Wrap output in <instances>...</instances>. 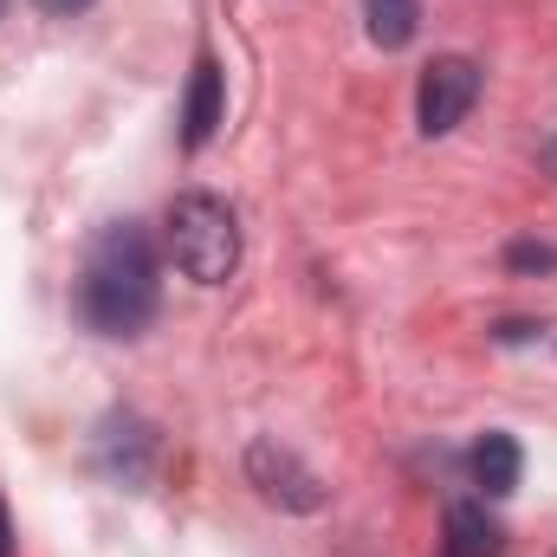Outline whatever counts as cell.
<instances>
[{"mask_svg":"<svg viewBox=\"0 0 557 557\" xmlns=\"http://www.w3.org/2000/svg\"><path fill=\"white\" fill-rule=\"evenodd\" d=\"M156 247L137 221H117L98 234L85 278H78V318L98 337H137L143 324L156 318Z\"/></svg>","mask_w":557,"mask_h":557,"instance_id":"obj_1","label":"cell"},{"mask_svg":"<svg viewBox=\"0 0 557 557\" xmlns=\"http://www.w3.org/2000/svg\"><path fill=\"white\" fill-rule=\"evenodd\" d=\"M169 253L195 285L234 278V267H240V221H234V208L221 195H208V188L175 195V208H169Z\"/></svg>","mask_w":557,"mask_h":557,"instance_id":"obj_2","label":"cell"},{"mask_svg":"<svg viewBox=\"0 0 557 557\" xmlns=\"http://www.w3.org/2000/svg\"><path fill=\"white\" fill-rule=\"evenodd\" d=\"M480 65L473 59H460V52H441V59H428V72H421L416 85V124L421 137H447V131H460L467 124V111L480 104Z\"/></svg>","mask_w":557,"mask_h":557,"instance_id":"obj_3","label":"cell"},{"mask_svg":"<svg viewBox=\"0 0 557 557\" xmlns=\"http://www.w3.org/2000/svg\"><path fill=\"white\" fill-rule=\"evenodd\" d=\"M247 480H253L273 506H285V512H318V506H324V480H318L292 447H278V441H253V447H247Z\"/></svg>","mask_w":557,"mask_h":557,"instance_id":"obj_4","label":"cell"},{"mask_svg":"<svg viewBox=\"0 0 557 557\" xmlns=\"http://www.w3.org/2000/svg\"><path fill=\"white\" fill-rule=\"evenodd\" d=\"M221 117H227V91H221V65H214V52H201L195 59V78H188V111H182V143L188 149H201V143L221 131Z\"/></svg>","mask_w":557,"mask_h":557,"instance_id":"obj_5","label":"cell"},{"mask_svg":"<svg viewBox=\"0 0 557 557\" xmlns=\"http://www.w3.org/2000/svg\"><path fill=\"white\" fill-rule=\"evenodd\" d=\"M467 467H473V486H480L486 499H506V493L519 486L525 454H519V441H512V434H480V441H473V454H467Z\"/></svg>","mask_w":557,"mask_h":557,"instance_id":"obj_6","label":"cell"},{"mask_svg":"<svg viewBox=\"0 0 557 557\" xmlns=\"http://www.w3.org/2000/svg\"><path fill=\"white\" fill-rule=\"evenodd\" d=\"M447 557H506V525L486 506H447Z\"/></svg>","mask_w":557,"mask_h":557,"instance_id":"obj_7","label":"cell"},{"mask_svg":"<svg viewBox=\"0 0 557 557\" xmlns=\"http://www.w3.org/2000/svg\"><path fill=\"white\" fill-rule=\"evenodd\" d=\"M363 20H370V39L383 52H403L421 33V0H363Z\"/></svg>","mask_w":557,"mask_h":557,"instance_id":"obj_8","label":"cell"},{"mask_svg":"<svg viewBox=\"0 0 557 557\" xmlns=\"http://www.w3.org/2000/svg\"><path fill=\"white\" fill-rule=\"evenodd\" d=\"M506 267H512V273H557V247L519 240V247H506Z\"/></svg>","mask_w":557,"mask_h":557,"instance_id":"obj_9","label":"cell"},{"mask_svg":"<svg viewBox=\"0 0 557 557\" xmlns=\"http://www.w3.org/2000/svg\"><path fill=\"white\" fill-rule=\"evenodd\" d=\"M39 7H46V13H85L91 0H39Z\"/></svg>","mask_w":557,"mask_h":557,"instance_id":"obj_10","label":"cell"},{"mask_svg":"<svg viewBox=\"0 0 557 557\" xmlns=\"http://www.w3.org/2000/svg\"><path fill=\"white\" fill-rule=\"evenodd\" d=\"M0 557H13V525H7V506H0Z\"/></svg>","mask_w":557,"mask_h":557,"instance_id":"obj_11","label":"cell"},{"mask_svg":"<svg viewBox=\"0 0 557 557\" xmlns=\"http://www.w3.org/2000/svg\"><path fill=\"white\" fill-rule=\"evenodd\" d=\"M0 13H7V0H0Z\"/></svg>","mask_w":557,"mask_h":557,"instance_id":"obj_12","label":"cell"}]
</instances>
